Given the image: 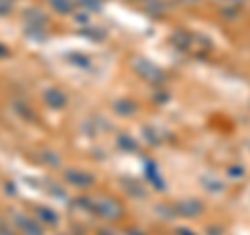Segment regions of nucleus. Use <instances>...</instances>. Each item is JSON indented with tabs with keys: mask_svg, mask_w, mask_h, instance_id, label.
<instances>
[{
	"mask_svg": "<svg viewBox=\"0 0 250 235\" xmlns=\"http://www.w3.org/2000/svg\"><path fill=\"white\" fill-rule=\"evenodd\" d=\"M228 2H231V4H244V2H248V0H228Z\"/></svg>",
	"mask_w": 250,
	"mask_h": 235,
	"instance_id": "nucleus-28",
	"label": "nucleus"
},
{
	"mask_svg": "<svg viewBox=\"0 0 250 235\" xmlns=\"http://www.w3.org/2000/svg\"><path fill=\"white\" fill-rule=\"evenodd\" d=\"M117 144H119V148L125 152H136L138 150V142L129 136V133H121V136L117 137Z\"/></svg>",
	"mask_w": 250,
	"mask_h": 235,
	"instance_id": "nucleus-11",
	"label": "nucleus"
},
{
	"mask_svg": "<svg viewBox=\"0 0 250 235\" xmlns=\"http://www.w3.org/2000/svg\"><path fill=\"white\" fill-rule=\"evenodd\" d=\"M100 235H113V231H106V229H103V231H100Z\"/></svg>",
	"mask_w": 250,
	"mask_h": 235,
	"instance_id": "nucleus-30",
	"label": "nucleus"
},
{
	"mask_svg": "<svg viewBox=\"0 0 250 235\" xmlns=\"http://www.w3.org/2000/svg\"><path fill=\"white\" fill-rule=\"evenodd\" d=\"M156 215H163V218H173L175 216V208L173 206H165V204H161V206H156Z\"/></svg>",
	"mask_w": 250,
	"mask_h": 235,
	"instance_id": "nucleus-21",
	"label": "nucleus"
},
{
	"mask_svg": "<svg viewBox=\"0 0 250 235\" xmlns=\"http://www.w3.org/2000/svg\"><path fill=\"white\" fill-rule=\"evenodd\" d=\"M69 60H71L75 67H80V69H90V67H92L90 59L83 57V54H71V57H69Z\"/></svg>",
	"mask_w": 250,
	"mask_h": 235,
	"instance_id": "nucleus-17",
	"label": "nucleus"
},
{
	"mask_svg": "<svg viewBox=\"0 0 250 235\" xmlns=\"http://www.w3.org/2000/svg\"><path fill=\"white\" fill-rule=\"evenodd\" d=\"M85 11H92V13H98L103 9V0H77Z\"/></svg>",
	"mask_w": 250,
	"mask_h": 235,
	"instance_id": "nucleus-18",
	"label": "nucleus"
},
{
	"mask_svg": "<svg viewBox=\"0 0 250 235\" xmlns=\"http://www.w3.org/2000/svg\"><path fill=\"white\" fill-rule=\"evenodd\" d=\"M131 65H134V71L142 77L144 81L152 83V85H163V83H165V79H167L165 71H163L161 67H156L154 62H150L148 59H134Z\"/></svg>",
	"mask_w": 250,
	"mask_h": 235,
	"instance_id": "nucleus-1",
	"label": "nucleus"
},
{
	"mask_svg": "<svg viewBox=\"0 0 250 235\" xmlns=\"http://www.w3.org/2000/svg\"><path fill=\"white\" fill-rule=\"evenodd\" d=\"M179 4H186V6H196V4H200L202 0H177Z\"/></svg>",
	"mask_w": 250,
	"mask_h": 235,
	"instance_id": "nucleus-24",
	"label": "nucleus"
},
{
	"mask_svg": "<svg viewBox=\"0 0 250 235\" xmlns=\"http://www.w3.org/2000/svg\"><path fill=\"white\" fill-rule=\"evenodd\" d=\"M171 40H173V44H177L179 48H188V46H190V42H192V38H190V34H188V31H175Z\"/></svg>",
	"mask_w": 250,
	"mask_h": 235,
	"instance_id": "nucleus-14",
	"label": "nucleus"
},
{
	"mask_svg": "<svg viewBox=\"0 0 250 235\" xmlns=\"http://www.w3.org/2000/svg\"><path fill=\"white\" fill-rule=\"evenodd\" d=\"M25 21H27V27H42L48 23V19H46V15L40 13V11H36V9H31L25 13Z\"/></svg>",
	"mask_w": 250,
	"mask_h": 235,
	"instance_id": "nucleus-9",
	"label": "nucleus"
},
{
	"mask_svg": "<svg viewBox=\"0 0 250 235\" xmlns=\"http://www.w3.org/2000/svg\"><path fill=\"white\" fill-rule=\"evenodd\" d=\"M175 208V215L184 216V218H198L202 213H205V204H202V200L198 198H184L173 204Z\"/></svg>",
	"mask_w": 250,
	"mask_h": 235,
	"instance_id": "nucleus-3",
	"label": "nucleus"
},
{
	"mask_svg": "<svg viewBox=\"0 0 250 235\" xmlns=\"http://www.w3.org/2000/svg\"><path fill=\"white\" fill-rule=\"evenodd\" d=\"M19 225L23 227V229H25V233H27V235H44V233H42V229L38 227V223L29 221V218H25V221H23V218H19Z\"/></svg>",
	"mask_w": 250,
	"mask_h": 235,
	"instance_id": "nucleus-16",
	"label": "nucleus"
},
{
	"mask_svg": "<svg viewBox=\"0 0 250 235\" xmlns=\"http://www.w3.org/2000/svg\"><path fill=\"white\" fill-rule=\"evenodd\" d=\"M92 210L98 213L103 218H106V221H119L123 216L121 202L115 200V198H100L96 202H92Z\"/></svg>",
	"mask_w": 250,
	"mask_h": 235,
	"instance_id": "nucleus-2",
	"label": "nucleus"
},
{
	"mask_svg": "<svg viewBox=\"0 0 250 235\" xmlns=\"http://www.w3.org/2000/svg\"><path fill=\"white\" fill-rule=\"evenodd\" d=\"M13 2H15V0H0V17L13 9Z\"/></svg>",
	"mask_w": 250,
	"mask_h": 235,
	"instance_id": "nucleus-23",
	"label": "nucleus"
},
{
	"mask_svg": "<svg viewBox=\"0 0 250 235\" xmlns=\"http://www.w3.org/2000/svg\"><path fill=\"white\" fill-rule=\"evenodd\" d=\"M82 34L85 38H90V40H96V42H103L104 40V31L103 29H82Z\"/></svg>",
	"mask_w": 250,
	"mask_h": 235,
	"instance_id": "nucleus-20",
	"label": "nucleus"
},
{
	"mask_svg": "<svg viewBox=\"0 0 250 235\" xmlns=\"http://www.w3.org/2000/svg\"><path fill=\"white\" fill-rule=\"evenodd\" d=\"M38 215H40V218H42V221H44V223H48V225H57V223H59V215L54 213V210L46 208V206L38 208Z\"/></svg>",
	"mask_w": 250,
	"mask_h": 235,
	"instance_id": "nucleus-13",
	"label": "nucleus"
},
{
	"mask_svg": "<svg viewBox=\"0 0 250 235\" xmlns=\"http://www.w3.org/2000/svg\"><path fill=\"white\" fill-rule=\"evenodd\" d=\"M113 108H115V113L119 117H134L140 111V104L136 102V100H131V98H119V100H115Z\"/></svg>",
	"mask_w": 250,
	"mask_h": 235,
	"instance_id": "nucleus-5",
	"label": "nucleus"
},
{
	"mask_svg": "<svg viewBox=\"0 0 250 235\" xmlns=\"http://www.w3.org/2000/svg\"><path fill=\"white\" fill-rule=\"evenodd\" d=\"M48 2L59 15H71L75 9V0H48Z\"/></svg>",
	"mask_w": 250,
	"mask_h": 235,
	"instance_id": "nucleus-10",
	"label": "nucleus"
},
{
	"mask_svg": "<svg viewBox=\"0 0 250 235\" xmlns=\"http://www.w3.org/2000/svg\"><path fill=\"white\" fill-rule=\"evenodd\" d=\"M65 179L71 185H75V187H90V185H94V175H90V173H85V171H75V169H71V171H67L65 173Z\"/></svg>",
	"mask_w": 250,
	"mask_h": 235,
	"instance_id": "nucleus-4",
	"label": "nucleus"
},
{
	"mask_svg": "<svg viewBox=\"0 0 250 235\" xmlns=\"http://www.w3.org/2000/svg\"><path fill=\"white\" fill-rule=\"evenodd\" d=\"M127 2H140V0H127Z\"/></svg>",
	"mask_w": 250,
	"mask_h": 235,
	"instance_id": "nucleus-31",
	"label": "nucleus"
},
{
	"mask_svg": "<svg viewBox=\"0 0 250 235\" xmlns=\"http://www.w3.org/2000/svg\"><path fill=\"white\" fill-rule=\"evenodd\" d=\"M129 235H146L144 231H129Z\"/></svg>",
	"mask_w": 250,
	"mask_h": 235,
	"instance_id": "nucleus-29",
	"label": "nucleus"
},
{
	"mask_svg": "<svg viewBox=\"0 0 250 235\" xmlns=\"http://www.w3.org/2000/svg\"><path fill=\"white\" fill-rule=\"evenodd\" d=\"M144 137L150 142L152 146H159L161 144V137H159V131H156L154 127H144Z\"/></svg>",
	"mask_w": 250,
	"mask_h": 235,
	"instance_id": "nucleus-19",
	"label": "nucleus"
},
{
	"mask_svg": "<svg viewBox=\"0 0 250 235\" xmlns=\"http://www.w3.org/2000/svg\"><path fill=\"white\" fill-rule=\"evenodd\" d=\"M44 100H46V104H48L50 108H62L67 104V96L62 94L59 88H50V90H46L44 92Z\"/></svg>",
	"mask_w": 250,
	"mask_h": 235,
	"instance_id": "nucleus-7",
	"label": "nucleus"
},
{
	"mask_svg": "<svg viewBox=\"0 0 250 235\" xmlns=\"http://www.w3.org/2000/svg\"><path fill=\"white\" fill-rule=\"evenodd\" d=\"M177 233H179V235H196V233H194V231H190V229H186V227H179V229H177Z\"/></svg>",
	"mask_w": 250,
	"mask_h": 235,
	"instance_id": "nucleus-26",
	"label": "nucleus"
},
{
	"mask_svg": "<svg viewBox=\"0 0 250 235\" xmlns=\"http://www.w3.org/2000/svg\"><path fill=\"white\" fill-rule=\"evenodd\" d=\"M144 9H146V13H150L152 17H163L169 6L165 0H144Z\"/></svg>",
	"mask_w": 250,
	"mask_h": 235,
	"instance_id": "nucleus-8",
	"label": "nucleus"
},
{
	"mask_svg": "<svg viewBox=\"0 0 250 235\" xmlns=\"http://www.w3.org/2000/svg\"><path fill=\"white\" fill-rule=\"evenodd\" d=\"M75 19L80 23H88V17H85V15H75Z\"/></svg>",
	"mask_w": 250,
	"mask_h": 235,
	"instance_id": "nucleus-27",
	"label": "nucleus"
},
{
	"mask_svg": "<svg viewBox=\"0 0 250 235\" xmlns=\"http://www.w3.org/2000/svg\"><path fill=\"white\" fill-rule=\"evenodd\" d=\"M0 235H9V233H4V231H0Z\"/></svg>",
	"mask_w": 250,
	"mask_h": 235,
	"instance_id": "nucleus-32",
	"label": "nucleus"
},
{
	"mask_svg": "<svg viewBox=\"0 0 250 235\" xmlns=\"http://www.w3.org/2000/svg\"><path fill=\"white\" fill-rule=\"evenodd\" d=\"M202 183H205V187L207 190H210V192H225V183L223 181H219V179H213V177H205L202 179Z\"/></svg>",
	"mask_w": 250,
	"mask_h": 235,
	"instance_id": "nucleus-15",
	"label": "nucleus"
},
{
	"mask_svg": "<svg viewBox=\"0 0 250 235\" xmlns=\"http://www.w3.org/2000/svg\"><path fill=\"white\" fill-rule=\"evenodd\" d=\"M244 173H246V169L242 167V164H231V167L228 169V175H229V177H236V179L244 177Z\"/></svg>",
	"mask_w": 250,
	"mask_h": 235,
	"instance_id": "nucleus-22",
	"label": "nucleus"
},
{
	"mask_svg": "<svg viewBox=\"0 0 250 235\" xmlns=\"http://www.w3.org/2000/svg\"><path fill=\"white\" fill-rule=\"evenodd\" d=\"M165 98H169V94H161V96H159V94H156V96H154V102H167V100Z\"/></svg>",
	"mask_w": 250,
	"mask_h": 235,
	"instance_id": "nucleus-25",
	"label": "nucleus"
},
{
	"mask_svg": "<svg viewBox=\"0 0 250 235\" xmlns=\"http://www.w3.org/2000/svg\"><path fill=\"white\" fill-rule=\"evenodd\" d=\"M146 179L156 187V190H161V192L167 190V185H165V181H163V177L159 175V167L154 164V160H146Z\"/></svg>",
	"mask_w": 250,
	"mask_h": 235,
	"instance_id": "nucleus-6",
	"label": "nucleus"
},
{
	"mask_svg": "<svg viewBox=\"0 0 250 235\" xmlns=\"http://www.w3.org/2000/svg\"><path fill=\"white\" fill-rule=\"evenodd\" d=\"M123 187L127 190V194L129 196H134V198H148V192L144 190V185L142 183H136V181H125L123 183Z\"/></svg>",
	"mask_w": 250,
	"mask_h": 235,
	"instance_id": "nucleus-12",
	"label": "nucleus"
}]
</instances>
